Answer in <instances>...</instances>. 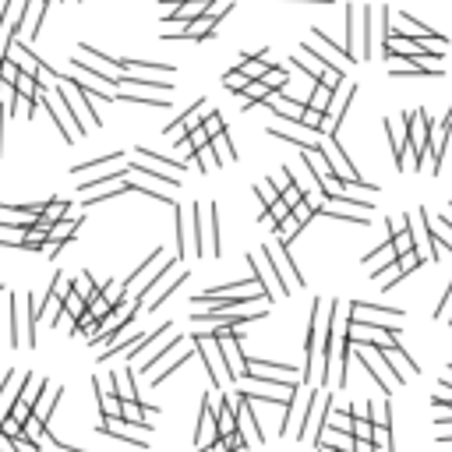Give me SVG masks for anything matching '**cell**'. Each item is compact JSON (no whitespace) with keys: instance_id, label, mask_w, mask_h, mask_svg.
<instances>
[{"instance_id":"1","label":"cell","mask_w":452,"mask_h":452,"mask_svg":"<svg viewBox=\"0 0 452 452\" xmlns=\"http://www.w3.org/2000/svg\"><path fill=\"white\" fill-rule=\"evenodd\" d=\"M213 340H216L219 357H223V364H226V378L240 382V378H244V371H248V357L240 353V333H237V328H216Z\"/></svg>"},{"instance_id":"2","label":"cell","mask_w":452,"mask_h":452,"mask_svg":"<svg viewBox=\"0 0 452 452\" xmlns=\"http://www.w3.org/2000/svg\"><path fill=\"white\" fill-rule=\"evenodd\" d=\"M265 251V258H268V265H273V273H276V279H279V290H283V297L286 293H293V290H300V283H304V276L293 268V258H290V251L283 248V244H265L262 248Z\"/></svg>"},{"instance_id":"3","label":"cell","mask_w":452,"mask_h":452,"mask_svg":"<svg viewBox=\"0 0 452 452\" xmlns=\"http://www.w3.org/2000/svg\"><path fill=\"white\" fill-rule=\"evenodd\" d=\"M244 382H268V385H304V382H300V371H297V368L273 364V360H248Z\"/></svg>"},{"instance_id":"4","label":"cell","mask_w":452,"mask_h":452,"mask_svg":"<svg viewBox=\"0 0 452 452\" xmlns=\"http://www.w3.org/2000/svg\"><path fill=\"white\" fill-rule=\"evenodd\" d=\"M191 343H195V350H198V357H202L208 378H213V385H216V389H226L230 378H226V364H223V357H219V346H216L213 333H195Z\"/></svg>"},{"instance_id":"5","label":"cell","mask_w":452,"mask_h":452,"mask_svg":"<svg viewBox=\"0 0 452 452\" xmlns=\"http://www.w3.org/2000/svg\"><path fill=\"white\" fill-rule=\"evenodd\" d=\"M353 96H357V81H343L336 92H333V99H328V106H325V124H322V135H325V138H336V131H340V124H343V117H346Z\"/></svg>"},{"instance_id":"6","label":"cell","mask_w":452,"mask_h":452,"mask_svg":"<svg viewBox=\"0 0 452 452\" xmlns=\"http://www.w3.org/2000/svg\"><path fill=\"white\" fill-rule=\"evenodd\" d=\"M350 322H357V325H385V328H400L403 311H400V308H382V304H364V300H353V304H350Z\"/></svg>"},{"instance_id":"7","label":"cell","mask_w":452,"mask_h":452,"mask_svg":"<svg viewBox=\"0 0 452 452\" xmlns=\"http://www.w3.org/2000/svg\"><path fill=\"white\" fill-rule=\"evenodd\" d=\"M219 438V424H216V406H213V396H202L198 403V428H195V452H205L213 449Z\"/></svg>"},{"instance_id":"8","label":"cell","mask_w":452,"mask_h":452,"mask_svg":"<svg viewBox=\"0 0 452 452\" xmlns=\"http://www.w3.org/2000/svg\"><path fill=\"white\" fill-rule=\"evenodd\" d=\"M46 8L50 0H25V18H21V43H36L39 39V28H43V18H46Z\"/></svg>"},{"instance_id":"9","label":"cell","mask_w":452,"mask_h":452,"mask_svg":"<svg viewBox=\"0 0 452 452\" xmlns=\"http://www.w3.org/2000/svg\"><path fill=\"white\" fill-rule=\"evenodd\" d=\"M328 406H333V396H325V393H322V400L308 410L304 424H300V431H297V438H300V442H308V438H315V442H318V435H322V428H325V413H328Z\"/></svg>"},{"instance_id":"10","label":"cell","mask_w":452,"mask_h":452,"mask_svg":"<svg viewBox=\"0 0 452 452\" xmlns=\"http://www.w3.org/2000/svg\"><path fill=\"white\" fill-rule=\"evenodd\" d=\"M117 85H124V92H141V96H148V92H173V85L166 78H131V75H120Z\"/></svg>"},{"instance_id":"11","label":"cell","mask_w":452,"mask_h":452,"mask_svg":"<svg viewBox=\"0 0 452 452\" xmlns=\"http://www.w3.org/2000/svg\"><path fill=\"white\" fill-rule=\"evenodd\" d=\"M99 431L103 435H110V438H120V442H128V445H135V449H145V438L141 435H135L131 431V424H128V420H103V424H99Z\"/></svg>"},{"instance_id":"12","label":"cell","mask_w":452,"mask_h":452,"mask_svg":"<svg viewBox=\"0 0 452 452\" xmlns=\"http://www.w3.org/2000/svg\"><path fill=\"white\" fill-rule=\"evenodd\" d=\"M428 230H431V244H435V255L438 251H452V223L442 216V219H435L431 223V216H428Z\"/></svg>"},{"instance_id":"13","label":"cell","mask_w":452,"mask_h":452,"mask_svg":"<svg viewBox=\"0 0 452 452\" xmlns=\"http://www.w3.org/2000/svg\"><path fill=\"white\" fill-rule=\"evenodd\" d=\"M180 283H188V273H184V268H180V273L177 276H166V279H159V290H153V297H148V311H156L159 304H163V300L180 286Z\"/></svg>"},{"instance_id":"14","label":"cell","mask_w":452,"mask_h":452,"mask_svg":"<svg viewBox=\"0 0 452 452\" xmlns=\"http://www.w3.org/2000/svg\"><path fill=\"white\" fill-rule=\"evenodd\" d=\"M124 71H145V75L173 78V64H159V60H138V57H128V60H124Z\"/></svg>"},{"instance_id":"15","label":"cell","mask_w":452,"mask_h":452,"mask_svg":"<svg viewBox=\"0 0 452 452\" xmlns=\"http://www.w3.org/2000/svg\"><path fill=\"white\" fill-rule=\"evenodd\" d=\"M21 382H25V375H21V378H14V371H8V375H4V382H0V410H4V406L11 410V406L18 403ZM4 417H8V413H4Z\"/></svg>"},{"instance_id":"16","label":"cell","mask_w":452,"mask_h":452,"mask_svg":"<svg viewBox=\"0 0 452 452\" xmlns=\"http://www.w3.org/2000/svg\"><path fill=\"white\" fill-rule=\"evenodd\" d=\"M318 445L336 449V452H353V435H343V431H333V428H322Z\"/></svg>"},{"instance_id":"17","label":"cell","mask_w":452,"mask_h":452,"mask_svg":"<svg viewBox=\"0 0 452 452\" xmlns=\"http://www.w3.org/2000/svg\"><path fill=\"white\" fill-rule=\"evenodd\" d=\"M173 219H177V262L188 255V237H191V223H184V208L180 205H173Z\"/></svg>"},{"instance_id":"18","label":"cell","mask_w":452,"mask_h":452,"mask_svg":"<svg viewBox=\"0 0 452 452\" xmlns=\"http://www.w3.org/2000/svg\"><path fill=\"white\" fill-rule=\"evenodd\" d=\"M128 170H131V173H141V177H153V180H159V184H166V188H180V177H177V173L153 170L148 163H128Z\"/></svg>"},{"instance_id":"19","label":"cell","mask_w":452,"mask_h":452,"mask_svg":"<svg viewBox=\"0 0 452 452\" xmlns=\"http://www.w3.org/2000/svg\"><path fill=\"white\" fill-rule=\"evenodd\" d=\"M138 163H153V166H170L177 177H184V170H188V163H177V159H170V156H156L153 148H138Z\"/></svg>"},{"instance_id":"20","label":"cell","mask_w":452,"mask_h":452,"mask_svg":"<svg viewBox=\"0 0 452 452\" xmlns=\"http://www.w3.org/2000/svg\"><path fill=\"white\" fill-rule=\"evenodd\" d=\"M205 223H202V208H198V202L191 205V248H195V255H202L205 251Z\"/></svg>"},{"instance_id":"21","label":"cell","mask_w":452,"mask_h":452,"mask_svg":"<svg viewBox=\"0 0 452 452\" xmlns=\"http://www.w3.org/2000/svg\"><path fill=\"white\" fill-rule=\"evenodd\" d=\"M71 290H75V293L85 300V304H88V300H92V297L99 293V286L92 283V276H88V273H78V276L71 279Z\"/></svg>"},{"instance_id":"22","label":"cell","mask_w":452,"mask_h":452,"mask_svg":"<svg viewBox=\"0 0 452 452\" xmlns=\"http://www.w3.org/2000/svg\"><path fill=\"white\" fill-rule=\"evenodd\" d=\"M213 148H216L219 163H233V159H237V148H233V141H230V131L216 135V138H213Z\"/></svg>"},{"instance_id":"23","label":"cell","mask_w":452,"mask_h":452,"mask_svg":"<svg viewBox=\"0 0 452 452\" xmlns=\"http://www.w3.org/2000/svg\"><path fill=\"white\" fill-rule=\"evenodd\" d=\"M99 410H103V420H117L120 410H124V403H120L117 393H103V396H99Z\"/></svg>"},{"instance_id":"24","label":"cell","mask_w":452,"mask_h":452,"mask_svg":"<svg viewBox=\"0 0 452 452\" xmlns=\"http://www.w3.org/2000/svg\"><path fill=\"white\" fill-rule=\"evenodd\" d=\"M268 96H273V92H268V85H265V81H251V85L244 88V92H240L244 106H251V103H265Z\"/></svg>"},{"instance_id":"25","label":"cell","mask_w":452,"mask_h":452,"mask_svg":"<svg viewBox=\"0 0 452 452\" xmlns=\"http://www.w3.org/2000/svg\"><path fill=\"white\" fill-rule=\"evenodd\" d=\"M300 230H304V226H300V223H297L293 216H290V219H283V223L276 226V244H283V248H290V240H293V237H297Z\"/></svg>"},{"instance_id":"26","label":"cell","mask_w":452,"mask_h":452,"mask_svg":"<svg viewBox=\"0 0 452 452\" xmlns=\"http://www.w3.org/2000/svg\"><path fill=\"white\" fill-rule=\"evenodd\" d=\"M208 145H213V138H208V131H205V128L188 131V153H191V159L202 153V148H208Z\"/></svg>"},{"instance_id":"27","label":"cell","mask_w":452,"mask_h":452,"mask_svg":"<svg viewBox=\"0 0 452 452\" xmlns=\"http://www.w3.org/2000/svg\"><path fill=\"white\" fill-rule=\"evenodd\" d=\"M180 343H184V336H173V340H170L166 346H159V350H156V353H153V357H148L145 364H141V375H145V371H153V368L159 364V360H163V357H170V350H177Z\"/></svg>"},{"instance_id":"28","label":"cell","mask_w":452,"mask_h":452,"mask_svg":"<svg viewBox=\"0 0 452 452\" xmlns=\"http://www.w3.org/2000/svg\"><path fill=\"white\" fill-rule=\"evenodd\" d=\"M353 438H360V442H375V420H371V417H357V413H353Z\"/></svg>"},{"instance_id":"29","label":"cell","mask_w":452,"mask_h":452,"mask_svg":"<svg viewBox=\"0 0 452 452\" xmlns=\"http://www.w3.org/2000/svg\"><path fill=\"white\" fill-rule=\"evenodd\" d=\"M255 195H258V202H262V208L268 213V208H273L276 202H279V191L273 188V180H262V184L255 188Z\"/></svg>"},{"instance_id":"30","label":"cell","mask_w":452,"mask_h":452,"mask_svg":"<svg viewBox=\"0 0 452 452\" xmlns=\"http://www.w3.org/2000/svg\"><path fill=\"white\" fill-rule=\"evenodd\" d=\"M85 308H88V315H92V318H96L99 325H103V322H106V318L113 315V308H110V304H106V300H103V293H96V297H92V300H88V304H85Z\"/></svg>"},{"instance_id":"31","label":"cell","mask_w":452,"mask_h":452,"mask_svg":"<svg viewBox=\"0 0 452 452\" xmlns=\"http://www.w3.org/2000/svg\"><path fill=\"white\" fill-rule=\"evenodd\" d=\"M85 311H88V308H85V300H81V297H78V293L71 290V293L64 297V315H68L71 322H78V318H81Z\"/></svg>"},{"instance_id":"32","label":"cell","mask_w":452,"mask_h":452,"mask_svg":"<svg viewBox=\"0 0 452 452\" xmlns=\"http://www.w3.org/2000/svg\"><path fill=\"white\" fill-rule=\"evenodd\" d=\"M124 156L120 153H110V156H103V159H92V163H78L71 173H88V170H103V166H113V163H120Z\"/></svg>"},{"instance_id":"33","label":"cell","mask_w":452,"mask_h":452,"mask_svg":"<svg viewBox=\"0 0 452 452\" xmlns=\"http://www.w3.org/2000/svg\"><path fill=\"white\" fill-rule=\"evenodd\" d=\"M21 78V68L14 64V60L11 57H4V60H0V81H4V85H11L14 88V81Z\"/></svg>"},{"instance_id":"34","label":"cell","mask_w":452,"mask_h":452,"mask_svg":"<svg viewBox=\"0 0 452 452\" xmlns=\"http://www.w3.org/2000/svg\"><path fill=\"white\" fill-rule=\"evenodd\" d=\"M202 128L208 131V138H216V135H223V131H226V124H223V117H219L216 110H208V113H205V120H202Z\"/></svg>"},{"instance_id":"35","label":"cell","mask_w":452,"mask_h":452,"mask_svg":"<svg viewBox=\"0 0 452 452\" xmlns=\"http://www.w3.org/2000/svg\"><path fill=\"white\" fill-rule=\"evenodd\" d=\"M248 85H251V81L240 75V71H226V75H223V88H230V92H244Z\"/></svg>"},{"instance_id":"36","label":"cell","mask_w":452,"mask_h":452,"mask_svg":"<svg viewBox=\"0 0 452 452\" xmlns=\"http://www.w3.org/2000/svg\"><path fill=\"white\" fill-rule=\"evenodd\" d=\"M449 315H452V279H449V286H445V293H442V300H438L435 318H438V322H445Z\"/></svg>"},{"instance_id":"37","label":"cell","mask_w":452,"mask_h":452,"mask_svg":"<svg viewBox=\"0 0 452 452\" xmlns=\"http://www.w3.org/2000/svg\"><path fill=\"white\" fill-rule=\"evenodd\" d=\"M230 11H233V0H213V8H208V18L219 25L223 14H230Z\"/></svg>"},{"instance_id":"38","label":"cell","mask_w":452,"mask_h":452,"mask_svg":"<svg viewBox=\"0 0 452 452\" xmlns=\"http://www.w3.org/2000/svg\"><path fill=\"white\" fill-rule=\"evenodd\" d=\"M11 340V308H0V346H8Z\"/></svg>"},{"instance_id":"39","label":"cell","mask_w":452,"mask_h":452,"mask_svg":"<svg viewBox=\"0 0 452 452\" xmlns=\"http://www.w3.org/2000/svg\"><path fill=\"white\" fill-rule=\"evenodd\" d=\"M188 357H191V353H188V350H184V353H180V357H177V360H173V364H170V368H166V371H159V375H153V385H163V382H166V378H170V375H173V371H177V368H180V364H184V360H188Z\"/></svg>"},{"instance_id":"40","label":"cell","mask_w":452,"mask_h":452,"mask_svg":"<svg viewBox=\"0 0 452 452\" xmlns=\"http://www.w3.org/2000/svg\"><path fill=\"white\" fill-rule=\"evenodd\" d=\"M279 198H283V202H286V205H290V213H293V208H297V205H300V202H304V191H300V188H297V184H290V188H286V191H283V195H279Z\"/></svg>"},{"instance_id":"41","label":"cell","mask_w":452,"mask_h":452,"mask_svg":"<svg viewBox=\"0 0 452 452\" xmlns=\"http://www.w3.org/2000/svg\"><path fill=\"white\" fill-rule=\"evenodd\" d=\"M50 293H53L57 300H64V297L71 293V290H68V276H64V273H57V276H53V286H50Z\"/></svg>"},{"instance_id":"42","label":"cell","mask_w":452,"mask_h":452,"mask_svg":"<svg viewBox=\"0 0 452 452\" xmlns=\"http://www.w3.org/2000/svg\"><path fill=\"white\" fill-rule=\"evenodd\" d=\"M315 216H318V213H311V208H308V205H304V202H300V205H297V208H293V219H297V223H300V226H308V223H311V219H315Z\"/></svg>"},{"instance_id":"43","label":"cell","mask_w":452,"mask_h":452,"mask_svg":"<svg viewBox=\"0 0 452 452\" xmlns=\"http://www.w3.org/2000/svg\"><path fill=\"white\" fill-rule=\"evenodd\" d=\"M353 452H375V442H360V438H353Z\"/></svg>"},{"instance_id":"44","label":"cell","mask_w":452,"mask_h":452,"mask_svg":"<svg viewBox=\"0 0 452 452\" xmlns=\"http://www.w3.org/2000/svg\"><path fill=\"white\" fill-rule=\"evenodd\" d=\"M438 442H442V445H449V442H452V431H442V435H438Z\"/></svg>"},{"instance_id":"45","label":"cell","mask_w":452,"mask_h":452,"mask_svg":"<svg viewBox=\"0 0 452 452\" xmlns=\"http://www.w3.org/2000/svg\"><path fill=\"white\" fill-rule=\"evenodd\" d=\"M445 219H449V223H452V205H449V208H445Z\"/></svg>"},{"instance_id":"46","label":"cell","mask_w":452,"mask_h":452,"mask_svg":"<svg viewBox=\"0 0 452 452\" xmlns=\"http://www.w3.org/2000/svg\"><path fill=\"white\" fill-rule=\"evenodd\" d=\"M318 452H336V449H325V445H318Z\"/></svg>"},{"instance_id":"47","label":"cell","mask_w":452,"mask_h":452,"mask_svg":"<svg viewBox=\"0 0 452 452\" xmlns=\"http://www.w3.org/2000/svg\"><path fill=\"white\" fill-rule=\"evenodd\" d=\"M449 378H452V364H449Z\"/></svg>"}]
</instances>
